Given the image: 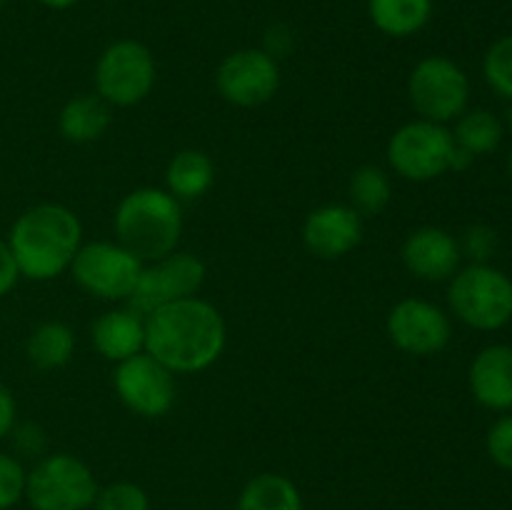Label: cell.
<instances>
[{"instance_id":"1","label":"cell","mask_w":512,"mask_h":510,"mask_svg":"<svg viewBox=\"0 0 512 510\" xmlns=\"http://www.w3.org/2000/svg\"><path fill=\"white\" fill-rule=\"evenodd\" d=\"M225 348L223 315L208 300L183 298L145 320V350L173 373H198Z\"/></svg>"},{"instance_id":"2","label":"cell","mask_w":512,"mask_h":510,"mask_svg":"<svg viewBox=\"0 0 512 510\" xmlns=\"http://www.w3.org/2000/svg\"><path fill=\"white\" fill-rule=\"evenodd\" d=\"M83 228L73 210L45 203L25 210L10 230V250L20 275L30 280H50L73 263L80 250Z\"/></svg>"},{"instance_id":"3","label":"cell","mask_w":512,"mask_h":510,"mask_svg":"<svg viewBox=\"0 0 512 510\" xmlns=\"http://www.w3.org/2000/svg\"><path fill=\"white\" fill-rule=\"evenodd\" d=\"M183 230L178 200L158 188L130 193L115 213L118 245L138 260H163L175 250Z\"/></svg>"},{"instance_id":"4","label":"cell","mask_w":512,"mask_h":510,"mask_svg":"<svg viewBox=\"0 0 512 510\" xmlns=\"http://www.w3.org/2000/svg\"><path fill=\"white\" fill-rule=\"evenodd\" d=\"M98 490L93 470L68 453L48 455L25 475V498L35 510H88Z\"/></svg>"},{"instance_id":"5","label":"cell","mask_w":512,"mask_h":510,"mask_svg":"<svg viewBox=\"0 0 512 510\" xmlns=\"http://www.w3.org/2000/svg\"><path fill=\"white\" fill-rule=\"evenodd\" d=\"M448 298L455 315L478 330H498L512 318V280L488 263L460 270Z\"/></svg>"},{"instance_id":"6","label":"cell","mask_w":512,"mask_h":510,"mask_svg":"<svg viewBox=\"0 0 512 510\" xmlns=\"http://www.w3.org/2000/svg\"><path fill=\"white\" fill-rule=\"evenodd\" d=\"M153 85V53L138 40H118L105 48L95 65V88L105 103L128 108L148 98Z\"/></svg>"},{"instance_id":"7","label":"cell","mask_w":512,"mask_h":510,"mask_svg":"<svg viewBox=\"0 0 512 510\" xmlns=\"http://www.w3.org/2000/svg\"><path fill=\"white\" fill-rule=\"evenodd\" d=\"M455 138L443 123L415 120L403 125L388 143V160L395 173L408 180H433L450 170Z\"/></svg>"},{"instance_id":"8","label":"cell","mask_w":512,"mask_h":510,"mask_svg":"<svg viewBox=\"0 0 512 510\" xmlns=\"http://www.w3.org/2000/svg\"><path fill=\"white\" fill-rule=\"evenodd\" d=\"M410 100L415 110L430 123H445L463 115L468 105L470 85L463 70L443 55H430L420 60L410 73Z\"/></svg>"},{"instance_id":"9","label":"cell","mask_w":512,"mask_h":510,"mask_svg":"<svg viewBox=\"0 0 512 510\" xmlns=\"http://www.w3.org/2000/svg\"><path fill=\"white\" fill-rule=\"evenodd\" d=\"M73 278L105 300H128L143 273V260L115 243H90L75 253Z\"/></svg>"},{"instance_id":"10","label":"cell","mask_w":512,"mask_h":510,"mask_svg":"<svg viewBox=\"0 0 512 510\" xmlns=\"http://www.w3.org/2000/svg\"><path fill=\"white\" fill-rule=\"evenodd\" d=\"M205 280L203 260L190 253H175L158 260L153 268H143L138 285L130 293V310L150 315L175 300L193 298Z\"/></svg>"},{"instance_id":"11","label":"cell","mask_w":512,"mask_h":510,"mask_svg":"<svg viewBox=\"0 0 512 510\" xmlns=\"http://www.w3.org/2000/svg\"><path fill=\"white\" fill-rule=\"evenodd\" d=\"M115 393L133 413L143 418H160L175 403L173 370L165 368L153 355H133L115 370Z\"/></svg>"},{"instance_id":"12","label":"cell","mask_w":512,"mask_h":510,"mask_svg":"<svg viewBox=\"0 0 512 510\" xmlns=\"http://www.w3.org/2000/svg\"><path fill=\"white\" fill-rule=\"evenodd\" d=\"M215 83L228 103L255 108L268 103L275 95L280 85V70L273 55L265 50H235L220 63Z\"/></svg>"},{"instance_id":"13","label":"cell","mask_w":512,"mask_h":510,"mask_svg":"<svg viewBox=\"0 0 512 510\" xmlns=\"http://www.w3.org/2000/svg\"><path fill=\"white\" fill-rule=\"evenodd\" d=\"M388 335L405 353L433 355L448 345L450 320L433 303L408 298L390 310Z\"/></svg>"},{"instance_id":"14","label":"cell","mask_w":512,"mask_h":510,"mask_svg":"<svg viewBox=\"0 0 512 510\" xmlns=\"http://www.w3.org/2000/svg\"><path fill=\"white\" fill-rule=\"evenodd\" d=\"M363 238V220L355 208L348 205H325L313 210L305 220L303 240L313 255L323 260H335L348 255Z\"/></svg>"},{"instance_id":"15","label":"cell","mask_w":512,"mask_h":510,"mask_svg":"<svg viewBox=\"0 0 512 510\" xmlns=\"http://www.w3.org/2000/svg\"><path fill=\"white\" fill-rule=\"evenodd\" d=\"M458 240L440 228H420L408 235L403 245V263L405 268L420 280L440 283L455 275L460 265Z\"/></svg>"},{"instance_id":"16","label":"cell","mask_w":512,"mask_h":510,"mask_svg":"<svg viewBox=\"0 0 512 510\" xmlns=\"http://www.w3.org/2000/svg\"><path fill=\"white\" fill-rule=\"evenodd\" d=\"M470 390L485 408H512V348L490 345L470 365Z\"/></svg>"},{"instance_id":"17","label":"cell","mask_w":512,"mask_h":510,"mask_svg":"<svg viewBox=\"0 0 512 510\" xmlns=\"http://www.w3.org/2000/svg\"><path fill=\"white\" fill-rule=\"evenodd\" d=\"M93 343L108 360L133 358L145 348V323L135 310H110L93 323Z\"/></svg>"},{"instance_id":"18","label":"cell","mask_w":512,"mask_h":510,"mask_svg":"<svg viewBox=\"0 0 512 510\" xmlns=\"http://www.w3.org/2000/svg\"><path fill=\"white\" fill-rule=\"evenodd\" d=\"M375 28L393 38H408L423 30L433 15V0H368Z\"/></svg>"},{"instance_id":"19","label":"cell","mask_w":512,"mask_h":510,"mask_svg":"<svg viewBox=\"0 0 512 510\" xmlns=\"http://www.w3.org/2000/svg\"><path fill=\"white\" fill-rule=\"evenodd\" d=\"M110 125V108L100 95H78L60 113V133L73 143L98 140Z\"/></svg>"},{"instance_id":"20","label":"cell","mask_w":512,"mask_h":510,"mask_svg":"<svg viewBox=\"0 0 512 510\" xmlns=\"http://www.w3.org/2000/svg\"><path fill=\"white\" fill-rule=\"evenodd\" d=\"M215 168L213 160L208 158L200 150H180L168 165V188L170 195L175 200H193L200 198L203 193H208V188L213 185Z\"/></svg>"},{"instance_id":"21","label":"cell","mask_w":512,"mask_h":510,"mask_svg":"<svg viewBox=\"0 0 512 510\" xmlns=\"http://www.w3.org/2000/svg\"><path fill=\"white\" fill-rule=\"evenodd\" d=\"M238 510H303V498L293 480L263 473L245 485L238 498Z\"/></svg>"},{"instance_id":"22","label":"cell","mask_w":512,"mask_h":510,"mask_svg":"<svg viewBox=\"0 0 512 510\" xmlns=\"http://www.w3.org/2000/svg\"><path fill=\"white\" fill-rule=\"evenodd\" d=\"M75 350V335L63 323H43L33 330L28 340V358L38 368H60L70 360Z\"/></svg>"},{"instance_id":"23","label":"cell","mask_w":512,"mask_h":510,"mask_svg":"<svg viewBox=\"0 0 512 510\" xmlns=\"http://www.w3.org/2000/svg\"><path fill=\"white\" fill-rule=\"evenodd\" d=\"M453 138L455 145L465 148L470 155L493 153L503 140V125L488 110H473V113L460 118Z\"/></svg>"},{"instance_id":"24","label":"cell","mask_w":512,"mask_h":510,"mask_svg":"<svg viewBox=\"0 0 512 510\" xmlns=\"http://www.w3.org/2000/svg\"><path fill=\"white\" fill-rule=\"evenodd\" d=\"M350 200L363 215H378L390 203V178L375 165H363L350 178Z\"/></svg>"},{"instance_id":"25","label":"cell","mask_w":512,"mask_h":510,"mask_svg":"<svg viewBox=\"0 0 512 510\" xmlns=\"http://www.w3.org/2000/svg\"><path fill=\"white\" fill-rule=\"evenodd\" d=\"M485 78L500 95L512 100V35L498 40L485 55Z\"/></svg>"},{"instance_id":"26","label":"cell","mask_w":512,"mask_h":510,"mask_svg":"<svg viewBox=\"0 0 512 510\" xmlns=\"http://www.w3.org/2000/svg\"><path fill=\"white\" fill-rule=\"evenodd\" d=\"M95 510H148L150 500L140 485L135 483H113L108 488L98 490Z\"/></svg>"},{"instance_id":"27","label":"cell","mask_w":512,"mask_h":510,"mask_svg":"<svg viewBox=\"0 0 512 510\" xmlns=\"http://www.w3.org/2000/svg\"><path fill=\"white\" fill-rule=\"evenodd\" d=\"M25 470L13 455L0 453V510H10L25 495Z\"/></svg>"},{"instance_id":"28","label":"cell","mask_w":512,"mask_h":510,"mask_svg":"<svg viewBox=\"0 0 512 510\" xmlns=\"http://www.w3.org/2000/svg\"><path fill=\"white\" fill-rule=\"evenodd\" d=\"M488 453L500 468L512 470V415H503L488 433Z\"/></svg>"},{"instance_id":"29","label":"cell","mask_w":512,"mask_h":510,"mask_svg":"<svg viewBox=\"0 0 512 510\" xmlns=\"http://www.w3.org/2000/svg\"><path fill=\"white\" fill-rule=\"evenodd\" d=\"M498 248V235L488 225H475L465 233L463 238V250L468 253V258H473L475 263H485L490 255Z\"/></svg>"},{"instance_id":"30","label":"cell","mask_w":512,"mask_h":510,"mask_svg":"<svg viewBox=\"0 0 512 510\" xmlns=\"http://www.w3.org/2000/svg\"><path fill=\"white\" fill-rule=\"evenodd\" d=\"M18 278L20 270L13 258V250H10V245L5 243V240H0V298L15 288Z\"/></svg>"},{"instance_id":"31","label":"cell","mask_w":512,"mask_h":510,"mask_svg":"<svg viewBox=\"0 0 512 510\" xmlns=\"http://www.w3.org/2000/svg\"><path fill=\"white\" fill-rule=\"evenodd\" d=\"M15 448L25 455H38L45 448V435L38 425H20L15 430Z\"/></svg>"},{"instance_id":"32","label":"cell","mask_w":512,"mask_h":510,"mask_svg":"<svg viewBox=\"0 0 512 510\" xmlns=\"http://www.w3.org/2000/svg\"><path fill=\"white\" fill-rule=\"evenodd\" d=\"M265 53L273 55V58H280V55H285L290 50V45H293V35H290V30L285 28V25H275V28L268 30V38H265Z\"/></svg>"},{"instance_id":"33","label":"cell","mask_w":512,"mask_h":510,"mask_svg":"<svg viewBox=\"0 0 512 510\" xmlns=\"http://www.w3.org/2000/svg\"><path fill=\"white\" fill-rule=\"evenodd\" d=\"M15 428V400L10 390L0 383V438L13 433Z\"/></svg>"},{"instance_id":"34","label":"cell","mask_w":512,"mask_h":510,"mask_svg":"<svg viewBox=\"0 0 512 510\" xmlns=\"http://www.w3.org/2000/svg\"><path fill=\"white\" fill-rule=\"evenodd\" d=\"M38 3H43L45 8H53V10H65L70 8V5H75L78 0H38Z\"/></svg>"},{"instance_id":"35","label":"cell","mask_w":512,"mask_h":510,"mask_svg":"<svg viewBox=\"0 0 512 510\" xmlns=\"http://www.w3.org/2000/svg\"><path fill=\"white\" fill-rule=\"evenodd\" d=\"M510 130H512V110H510Z\"/></svg>"},{"instance_id":"36","label":"cell","mask_w":512,"mask_h":510,"mask_svg":"<svg viewBox=\"0 0 512 510\" xmlns=\"http://www.w3.org/2000/svg\"><path fill=\"white\" fill-rule=\"evenodd\" d=\"M510 173H512V153H510Z\"/></svg>"},{"instance_id":"37","label":"cell","mask_w":512,"mask_h":510,"mask_svg":"<svg viewBox=\"0 0 512 510\" xmlns=\"http://www.w3.org/2000/svg\"><path fill=\"white\" fill-rule=\"evenodd\" d=\"M0 3H3V0H0Z\"/></svg>"}]
</instances>
